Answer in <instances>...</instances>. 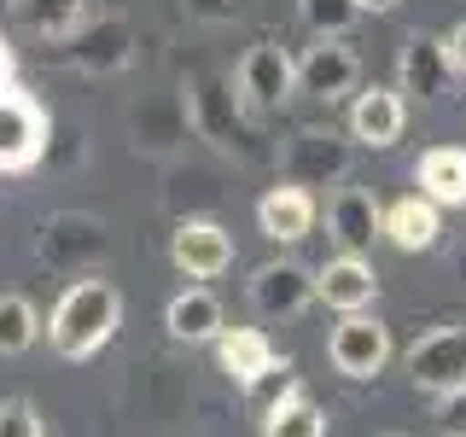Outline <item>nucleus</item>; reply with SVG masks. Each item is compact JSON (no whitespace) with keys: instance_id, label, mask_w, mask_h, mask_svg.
Wrapping results in <instances>:
<instances>
[{"instance_id":"obj_1","label":"nucleus","mask_w":466,"mask_h":437,"mask_svg":"<svg viewBox=\"0 0 466 437\" xmlns=\"http://www.w3.org/2000/svg\"><path fill=\"white\" fill-rule=\"evenodd\" d=\"M181 99H187V117H193V140H210L233 164H262V158H268V140H262L257 117L233 94V76L193 70L187 87H181Z\"/></svg>"},{"instance_id":"obj_2","label":"nucleus","mask_w":466,"mask_h":437,"mask_svg":"<svg viewBox=\"0 0 466 437\" xmlns=\"http://www.w3.org/2000/svg\"><path fill=\"white\" fill-rule=\"evenodd\" d=\"M116 327H123V291L111 280H99V274L65 286V298H58L53 315H47V339L65 361L99 356V350L116 339Z\"/></svg>"},{"instance_id":"obj_3","label":"nucleus","mask_w":466,"mask_h":437,"mask_svg":"<svg viewBox=\"0 0 466 437\" xmlns=\"http://www.w3.org/2000/svg\"><path fill=\"white\" fill-rule=\"evenodd\" d=\"M135 53H140V36H135V24L123 18V12H94V18H82L76 36H65L53 47V58L65 70H76V76H123L128 65H135Z\"/></svg>"},{"instance_id":"obj_4","label":"nucleus","mask_w":466,"mask_h":437,"mask_svg":"<svg viewBox=\"0 0 466 437\" xmlns=\"http://www.w3.org/2000/svg\"><path fill=\"white\" fill-rule=\"evenodd\" d=\"M106 251H111V233L87 210H58L35 233V262H47L53 274H94Z\"/></svg>"},{"instance_id":"obj_5","label":"nucleus","mask_w":466,"mask_h":437,"mask_svg":"<svg viewBox=\"0 0 466 437\" xmlns=\"http://www.w3.org/2000/svg\"><path fill=\"white\" fill-rule=\"evenodd\" d=\"M47 128L53 117L29 87H0V175H29L41 169V152H47Z\"/></svg>"},{"instance_id":"obj_6","label":"nucleus","mask_w":466,"mask_h":437,"mask_svg":"<svg viewBox=\"0 0 466 437\" xmlns=\"http://www.w3.org/2000/svg\"><path fill=\"white\" fill-rule=\"evenodd\" d=\"M193 140V117H187L181 94H140L128 106V146L152 164H175Z\"/></svg>"},{"instance_id":"obj_7","label":"nucleus","mask_w":466,"mask_h":437,"mask_svg":"<svg viewBox=\"0 0 466 437\" xmlns=\"http://www.w3.org/2000/svg\"><path fill=\"white\" fill-rule=\"evenodd\" d=\"M233 94L245 99L251 117L280 111L286 99L298 94V58H291L280 41H257V47H245L239 70H233Z\"/></svg>"},{"instance_id":"obj_8","label":"nucleus","mask_w":466,"mask_h":437,"mask_svg":"<svg viewBox=\"0 0 466 437\" xmlns=\"http://www.w3.org/2000/svg\"><path fill=\"white\" fill-rule=\"evenodd\" d=\"M350 164H356V140L332 135V128H298L280 146V181L291 187H332L350 175Z\"/></svg>"},{"instance_id":"obj_9","label":"nucleus","mask_w":466,"mask_h":437,"mask_svg":"<svg viewBox=\"0 0 466 437\" xmlns=\"http://www.w3.org/2000/svg\"><path fill=\"white\" fill-rule=\"evenodd\" d=\"M327 356H332V368H339L344 379H356V385H368V379H379L390 368V327L379 315H344L339 327H332V339H327Z\"/></svg>"},{"instance_id":"obj_10","label":"nucleus","mask_w":466,"mask_h":437,"mask_svg":"<svg viewBox=\"0 0 466 437\" xmlns=\"http://www.w3.org/2000/svg\"><path fill=\"white\" fill-rule=\"evenodd\" d=\"M408 379L426 397H449L466 385V327H431L426 339L408 344Z\"/></svg>"},{"instance_id":"obj_11","label":"nucleus","mask_w":466,"mask_h":437,"mask_svg":"<svg viewBox=\"0 0 466 437\" xmlns=\"http://www.w3.org/2000/svg\"><path fill=\"white\" fill-rule=\"evenodd\" d=\"M245 298H251V310L262 320H298L315 303V274L298 257H274L245 280Z\"/></svg>"},{"instance_id":"obj_12","label":"nucleus","mask_w":466,"mask_h":437,"mask_svg":"<svg viewBox=\"0 0 466 437\" xmlns=\"http://www.w3.org/2000/svg\"><path fill=\"white\" fill-rule=\"evenodd\" d=\"M356 82H361V58L356 47H350L344 36H315V47H303L298 58V94H309V99H344V94H356Z\"/></svg>"},{"instance_id":"obj_13","label":"nucleus","mask_w":466,"mask_h":437,"mask_svg":"<svg viewBox=\"0 0 466 437\" xmlns=\"http://www.w3.org/2000/svg\"><path fill=\"white\" fill-rule=\"evenodd\" d=\"M169 262L187 274V280H222L233 269V233L216 222V216H204V222H175Z\"/></svg>"},{"instance_id":"obj_14","label":"nucleus","mask_w":466,"mask_h":437,"mask_svg":"<svg viewBox=\"0 0 466 437\" xmlns=\"http://www.w3.org/2000/svg\"><path fill=\"white\" fill-rule=\"evenodd\" d=\"M157 204H164L169 222H204V216H216V204H222V187H216V169L193 164V158H175L164 164V187H157Z\"/></svg>"},{"instance_id":"obj_15","label":"nucleus","mask_w":466,"mask_h":437,"mask_svg":"<svg viewBox=\"0 0 466 437\" xmlns=\"http://www.w3.org/2000/svg\"><path fill=\"white\" fill-rule=\"evenodd\" d=\"M397 87L414 99H443L455 87V65H449V47L443 36H408L402 53H397Z\"/></svg>"},{"instance_id":"obj_16","label":"nucleus","mask_w":466,"mask_h":437,"mask_svg":"<svg viewBox=\"0 0 466 437\" xmlns=\"http://www.w3.org/2000/svg\"><path fill=\"white\" fill-rule=\"evenodd\" d=\"M216 356H222V373L233 379V385H245V391H257L268 373H291V361L274 356L268 332H257V327H222Z\"/></svg>"},{"instance_id":"obj_17","label":"nucleus","mask_w":466,"mask_h":437,"mask_svg":"<svg viewBox=\"0 0 466 437\" xmlns=\"http://www.w3.org/2000/svg\"><path fill=\"white\" fill-rule=\"evenodd\" d=\"M315 298L327 303V310H339V315H361V310H373V303H379V274H373V262H368V257L339 251V257L327 262V269L315 274Z\"/></svg>"},{"instance_id":"obj_18","label":"nucleus","mask_w":466,"mask_h":437,"mask_svg":"<svg viewBox=\"0 0 466 437\" xmlns=\"http://www.w3.org/2000/svg\"><path fill=\"white\" fill-rule=\"evenodd\" d=\"M402 123H408V106H402V87H361L356 106H350V140L356 146H385L402 140Z\"/></svg>"},{"instance_id":"obj_19","label":"nucleus","mask_w":466,"mask_h":437,"mask_svg":"<svg viewBox=\"0 0 466 437\" xmlns=\"http://www.w3.org/2000/svg\"><path fill=\"white\" fill-rule=\"evenodd\" d=\"M379 233H385L397 251H408V257L437 251V239H443V210H437L426 193H408V198H397L385 216H379Z\"/></svg>"},{"instance_id":"obj_20","label":"nucleus","mask_w":466,"mask_h":437,"mask_svg":"<svg viewBox=\"0 0 466 437\" xmlns=\"http://www.w3.org/2000/svg\"><path fill=\"white\" fill-rule=\"evenodd\" d=\"M257 228L268 233L274 245H298L303 233L315 228V198H309V187H291V181L268 187V193L257 198Z\"/></svg>"},{"instance_id":"obj_21","label":"nucleus","mask_w":466,"mask_h":437,"mask_svg":"<svg viewBox=\"0 0 466 437\" xmlns=\"http://www.w3.org/2000/svg\"><path fill=\"white\" fill-rule=\"evenodd\" d=\"M379 216H385V210L373 204V193L344 187V193L327 204V233H332V245H339V251H350V257H361V251L379 239Z\"/></svg>"},{"instance_id":"obj_22","label":"nucleus","mask_w":466,"mask_h":437,"mask_svg":"<svg viewBox=\"0 0 466 437\" xmlns=\"http://www.w3.org/2000/svg\"><path fill=\"white\" fill-rule=\"evenodd\" d=\"M164 327H169L175 344H216V339H222V303H216L210 286L175 291L169 310H164Z\"/></svg>"},{"instance_id":"obj_23","label":"nucleus","mask_w":466,"mask_h":437,"mask_svg":"<svg viewBox=\"0 0 466 437\" xmlns=\"http://www.w3.org/2000/svg\"><path fill=\"white\" fill-rule=\"evenodd\" d=\"M414 181L437 210H466V146H431L420 158Z\"/></svg>"},{"instance_id":"obj_24","label":"nucleus","mask_w":466,"mask_h":437,"mask_svg":"<svg viewBox=\"0 0 466 437\" xmlns=\"http://www.w3.org/2000/svg\"><path fill=\"white\" fill-rule=\"evenodd\" d=\"M82 18H87V0H12V24L29 29L35 41H47V47L76 36Z\"/></svg>"},{"instance_id":"obj_25","label":"nucleus","mask_w":466,"mask_h":437,"mask_svg":"<svg viewBox=\"0 0 466 437\" xmlns=\"http://www.w3.org/2000/svg\"><path fill=\"white\" fill-rule=\"evenodd\" d=\"M262 437H327V414L315 408V397L298 379H286V391L262 414Z\"/></svg>"},{"instance_id":"obj_26","label":"nucleus","mask_w":466,"mask_h":437,"mask_svg":"<svg viewBox=\"0 0 466 437\" xmlns=\"http://www.w3.org/2000/svg\"><path fill=\"white\" fill-rule=\"evenodd\" d=\"M41 332V315L24 291H0V356H24Z\"/></svg>"},{"instance_id":"obj_27","label":"nucleus","mask_w":466,"mask_h":437,"mask_svg":"<svg viewBox=\"0 0 466 437\" xmlns=\"http://www.w3.org/2000/svg\"><path fill=\"white\" fill-rule=\"evenodd\" d=\"M87 164V140H82V128L70 123V117H53V128H47V152H41V169H53V175H76Z\"/></svg>"},{"instance_id":"obj_28","label":"nucleus","mask_w":466,"mask_h":437,"mask_svg":"<svg viewBox=\"0 0 466 437\" xmlns=\"http://www.w3.org/2000/svg\"><path fill=\"white\" fill-rule=\"evenodd\" d=\"M298 18L315 29V36H350V24L361 18L356 0H298Z\"/></svg>"},{"instance_id":"obj_29","label":"nucleus","mask_w":466,"mask_h":437,"mask_svg":"<svg viewBox=\"0 0 466 437\" xmlns=\"http://www.w3.org/2000/svg\"><path fill=\"white\" fill-rule=\"evenodd\" d=\"M251 12V0H181V18L187 24H239Z\"/></svg>"},{"instance_id":"obj_30","label":"nucleus","mask_w":466,"mask_h":437,"mask_svg":"<svg viewBox=\"0 0 466 437\" xmlns=\"http://www.w3.org/2000/svg\"><path fill=\"white\" fill-rule=\"evenodd\" d=\"M0 437H47L29 397H0Z\"/></svg>"},{"instance_id":"obj_31","label":"nucleus","mask_w":466,"mask_h":437,"mask_svg":"<svg viewBox=\"0 0 466 437\" xmlns=\"http://www.w3.org/2000/svg\"><path fill=\"white\" fill-rule=\"evenodd\" d=\"M437 420H443L449 437H466V385L449 391V397H437Z\"/></svg>"},{"instance_id":"obj_32","label":"nucleus","mask_w":466,"mask_h":437,"mask_svg":"<svg viewBox=\"0 0 466 437\" xmlns=\"http://www.w3.org/2000/svg\"><path fill=\"white\" fill-rule=\"evenodd\" d=\"M443 47H449V65H455V76H466V18L443 36Z\"/></svg>"},{"instance_id":"obj_33","label":"nucleus","mask_w":466,"mask_h":437,"mask_svg":"<svg viewBox=\"0 0 466 437\" xmlns=\"http://www.w3.org/2000/svg\"><path fill=\"white\" fill-rule=\"evenodd\" d=\"M12 76H18V58H12V47L0 41V87H12Z\"/></svg>"},{"instance_id":"obj_34","label":"nucleus","mask_w":466,"mask_h":437,"mask_svg":"<svg viewBox=\"0 0 466 437\" xmlns=\"http://www.w3.org/2000/svg\"><path fill=\"white\" fill-rule=\"evenodd\" d=\"M361 12H390V6H402V0H356Z\"/></svg>"},{"instance_id":"obj_35","label":"nucleus","mask_w":466,"mask_h":437,"mask_svg":"<svg viewBox=\"0 0 466 437\" xmlns=\"http://www.w3.org/2000/svg\"><path fill=\"white\" fill-rule=\"evenodd\" d=\"M455 280L466 286V245H461V251H455Z\"/></svg>"},{"instance_id":"obj_36","label":"nucleus","mask_w":466,"mask_h":437,"mask_svg":"<svg viewBox=\"0 0 466 437\" xmlns=\"http://www.w3.org/2000/svg\"><path fill=\"white\" fill-rule=\"evenodd\" d=\"M390 437H402V432H390Z\"/></svg>"}]
</instances>
